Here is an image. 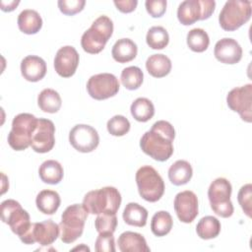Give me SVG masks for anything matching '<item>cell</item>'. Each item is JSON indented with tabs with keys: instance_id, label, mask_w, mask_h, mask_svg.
<instances>
[{
	"instance_id": "cell-1",
	"label": "cell",
	"mask_w": 252,
	"mask_h": 252,
	"mask_svg": "<svg viewBox=\"0 0 252 252\" xmlns=\"http://www.w3.org/2000/svg\"><path fill=\"white\" fill-rule=\"evenodd\" d=\"M175 137L173 126L165 120L153 124L140 140L142 151L158 161L167 160L173 154L172 142Z\"/></svg>"
},
{
	"instance_id": "cell-2",
	"label": "cell",
	"mask_w": 252,
	"mask_h": 252,
	"mask_svg": "<svg viewBox=\"0 0 252 252\" xmlns=\"http://www.w3.org/2000/svg\"><path fill=\"white\" fill-rule=\"evenodd\" d=\"M121 205V195L112 186L102 187L88 192L83 199V206L92 215H116Z\"/></svg>"
},
{
	"instance_id": "cell-3",
	"label": "cell",
	"mask_w": 252,
	"mask_h": 252,
	"mask_svg": "<svg viewBox=\"0 0 252 252\" xmlns=\"http://www.w3.org/2000/svg\"><path fill=\"white\" fill-rule=\"evenodd\" d=\"M113 32V23L107 16H99L82 35L81 45L91 54L99 53Z\"/></svg>"
},
{
	"instance_id": "cell-4",
	"label": "cell",
	"mask_w": 252,
	"mask_h": 252,
	"mask_svg": "<svg viewBox=\"0 0 252 252\" xmlns=\"http://www.w3.org/2000/svg\"><path fill=\"white\" fill-rule=\"evenodd\" d=\"M88 214L83 204H73L65 209L59 223L60 238L64 243H72L83 234Z\"/></svg>"
},
{
	"instance_id": "cell-5",
	"label": "cell",
	"mask_w": 252,
	"mask_h": 252,
	"mask_svg": "<svg viewBox=\"0 0 252 252\" xmlns=\"http://www.w3.org/2000/svg\"><path fill=\"white\" fill-rule=\"evenodd\" d=\"M37 118L31 113H20L12 121V129L8 134V144L15 151H24L32 144V133Z\"/></svg>"
},
{
	"instance_id": "cell-6",
	"label": "cell",
	"mask_w": 252,
	"mask_h": 252,
	"mask_svg": "<svg viewBox=\"0 0 252 252\" xmlns=\"http://www.w3.org/2000/svg\"><path fill=\"white\" fill-rule=\"evenodd\" d=\"M1 219L19 236L21 241L28 235L32 224L29 213L22 208L19 202L13 199H8L1 203Z\"/></svg>"
},
{
	"instance_id": "cell-7",
	"label": "cell",
	"mask_w": 252,
	"mask_h": 252,
	"mask_svg": "<svg viewBox=\"0 0 252 252\" xmlns=\"http://www.w3.org/2000/svg\"><path fill=\"white\" fill-rule=\"evenodd\" d=\"M251 13V1L229 0L219 15L220 26L226 32L236 31L250 20Z\"/></svg>"
},
{
	"instance_id": "cell-8",
	"label": "cell",
	"mask_w": 252,
	"mask_h": 252,
	"mask_svg": "<svg viewBox=\"0 0 252 252\" xmlns=\"http://www.w3.org/2000/svg\"><path fill=\"white\" fill-rule=\"evenodd\" d=\"M136 183L140 196L151 203L158 201L164 193V182L151 165H143L136 172Z\"/></svg>"
},
{
	"instance_id": "cell-9",
	"label": "cell",
	"mask_w": 252,
	"mask_h": 252,
	"mask_svg": "<svg viewBox=\"0 0 252 252\" xmlns=\"http://www.w3.org/2000/svg\"><path fill=\"white\" fill-rule=\"evenodd\" d=\"M232 187L230 182L223 177L215 179L209 189L208 198L212 210L221 218H229L233 214V205L230 201Z\"/></svg>"
},
{
	"instance_id": "cell-10",
	"label": "cell",
	"mask_w": 252,
	"mask_h": 252,
	"mask_svg": "<svg viewBox=\"0 0 252 252\" xmlns=\"http://www.w3.org/2000/svg\"><path fill=\"white\" fill-rule=\"evenodd\" d=\"M215 8L214 0H185L178 6L177 19L182 25L189 26L197 21L209 19Z\"/></svg>"
},
{
	"instance_id": "cell-11",
	"label": "cell",
	"mask_w": 252,
	"mask_h": 252,
	"mask_svg": "<svg viewBox=\"0 0 252 252\" xmlns=\"http://www.w3.org/2000/svg\"><path fill=\"white\" fill-rule=\"evenodd\" d=\"M227 106L237 112L241 119L250 123L252 121V85L247 84L232 89L226 95Z\"/></svg>"
},
{
	"instance_id": "cell-12",
	"label": "cell",
	"mask_w": 252,
	"mask_h": 252,
	"mask_svg": "<svg viewBox=\"0 0 252 252\" xmlns=\"http://www.w3.org/2000/svg\"><path fill=\"white\" fill-rule=\"evenodd\" d=\"M87 91L91 97L96 100L106 99L114 96L118 93L119 82L113 74H96L88 80Z\"/></svg>"
},
{
	"instance_id": "cell-13",
	"label": "cell",
	"mask_w": 252,
	"mask_h": 252,
	"mask_svg": "<svg viewBox=\"0 0 252 252\" xmlns=\"http://www.w3.org/2000/svg\"><path fill=\"white\" fill-rule=\"evenodd\" d=\"M69 142L78 152L91 153L97 148L99 136L94 127L87 124H77L69 133Z\"/></svg>"
},
{
	"instance_id": "cell-14",
	"label": "cell",
	"mask_w": 252,
	"mask_h": 252,
	"mask_svg": "<svg viewBox=\"0 0 252 252\" xmlns=\"http://www.w3.org/2000/svg\"><path fill=\"white\" fill-rule=\"evenodd\" d=\"M54 123L46 118H37L36 127L32 137V149L39 154L48 153L55 145Z\"/></svg>"
},
{
	"instance_id": "cell-15",
	"label": "cell",
	"mask_w": 252,
	"mask_h": 252,
	"mask_svg": "<svg viewBox=\"0 0 252 252\" xmlns=\"http://www.w3.org/2000/svg\"><path fill=\"white\" fill-rule=\"evenodd\" d=\"M59 234V224L54 222L52 220H46L40 222H32L25 244H33L37 242L41 246H48L58 238Z\"/></svg>"
},
{
	"instance_id": "cell-16",
	"label": "cell",
	"mask_w": 252,
	"mask_h": 252,
	"mask_svg": "<svg viewBox=\"0 0 252 252\" xmlns=\"http://www.w3.org/2000/svg\"><path fill=\"white\" fill-rule=\"evenodd\" d=\"M173 206L178 220L182 222L190 223L198 216V198L193 191L185 190L176 194Z\"/></svg>"
},
{
	"instance_id": "cell-17",
	"label": "cell",
	"mask_w": 252,
	"mask_h": 252,
	"mask_svg": "<svg viewBox=\"0 0 252 252\" xmlns=\"http://www.w3.org/2000/svg\"><path fill=\"white\" fill-rule=\"evenodd\" d=\"M79 53L75 47L71 45H66L58 49L54 57V69L56 73L63 77H72L79 65Z\"/></svg>"
},
{
	"instance_id": "cell-18",
	"label": "cell",
	"mask_w": 252,
	"mask_h": 252,
	"mask_svg": "<svg viewBox=\"0 0 252 252\" xmlns=\"http://www.w3.org/2000/svg\"><path fill=\"white\" fill-rule=\"evenodd\" d=\"M217 60L224 64H236L242 58V48L233 38L224 37L220 39L214 48Z\"/></svg>"
},
{
	"instance_id": "cell-19",
	"label": "cell",
	"mask_w": 252,
	"mask_h": 252,
	"mask_svg": "<svg viewBox=\"0 0 252 252\" xmlns=\"http://www.w3.org/2000/svg\"><path fill=\"white\" fill-rule=\"evenodd\" d=\"M45 61L36 55H28L21 62V73L29 82H38L46 74Z\"/></svg>"
},
{
	"instance_id": "cell-20",
	"label": "cell",
	"mask_w": 252,
	"mask_h": 252,
	"mask_svg": "<svg viewBox=\"0 0 252 252\" xmlns=\"http://www.w3.org/2000/svg\"><path fill=\"white\" fill-rule=\"evenodd\" d=\"M121 252H149L150 247L145 237L134 231H125L120 234L117 241Z\"/></svg>"
},
{
	"instance_id": "cell-21",
	"label": "cell",
	"mask_w": 252,
	"mask_h": 252,
	"mask_svg": "<svg viewBox=\"0 0 252 252\" xmlns=\"http://www.w3.org/2000/svg\"><path fill=\"white\" fill-rule=\"evenodd\" d=\"M138 52L137 44L130 38L118 39L112 46L111 55L118 63H127L132 61Z\"/></svg>"
},
{
	"instance_id": "cell-22",
	"label": "cell",
	"mask_w": 252,
	"mask_h": 252,
	"mask_svg": "<svg viewBox=\"0 0 252 252\" xmlns=\"http://www.w3.org/2000/svg\"><path fill=\"white\" fill-rule=\"evenodd\" d=\"M19 30L26 34H34L39 32L42 27V19L40 15L32 9L22 11L18 16Z\"/></svg>"
},
{
	"instance_id": "cell-23",
	"label": "cell",
	"mask_w": 252,
	"mask_h": 252,
	"mask_svg": "<svg viewBox=\"0 0 252 252\" xmlns=\"http://www.w3.org/2000/svg\"><path fill=\"white\" fill-rule=\"evenodd\" d=\"M193 175L191 164L184 159L176 160L168 169V178L173 185L180 186L188 183Z\"/></svg>"
},
{
	"instance_id": "cell-24",
	"label": "cell",
	"mask_w": 252,
	"mask_h": 252,
	"mask_svg": "<svg viewBox=\"0 0 252 252\" xmlns=\"http://www.w3.org/2000/svg\"><path fill=\"white\" fill-rule=\"evenodd\" d=\"M63 167L54 159H47L41 163L38 168V175L41 181L47 184H58L63 178Z\"/></svg>"
},
{
	"instance_id": "cell-25",
	"label": "cell",
	"mask_w": 252,
	"mask_h": 252,
	"mask_svg": "<svg viewBox=\"0 0 252 252\" xmlns=\"http://www.w3.org/2000/svg\"><path fill=\"white\" fill-rule=\"evenodd\" d=\"M35 204L39 212L44 215H53L61 204L59 194L54 190H42L35 199Z\"/></svg>"
},
{
	"instance_id": "cell-26",
	"label": "cell",
	"mask_w": 252,
	"mask_h": 252,
	"mask_svg": "<svg viewBox=\"0 0 252 252\" xmlns=\"http://www.w3.org/2000/svg\"><path fill=\"white\" fill-rule=\"evenodd\" d=\"M171 61L164 54H153L146 61L148 73L155 78H162L169 74Z\"/></svg>"
},
{
	"instance_id": "cell-27",
	"label": "cell",
	"mask_w": 252,
	"mask_h": 252,
	"mask_svg": "<svg viewBox=\"0 0 252 252\" xmlns=\"http://www.w3.org/2000/svg\"><path fill=\"white\" fill-rule=\"evenodd\" d=\"M122 217L127 224L143 227L147 223L148 211L138 203L131 202L126 205Z\"/></svg>"
},
{
	"instance_id": "cell-28",
	"label": "cell",
	"mask_w": 252,
	"mask_h": 252,
	"mask_svg": "<svg viewBox=\"0 0 252 252\" xmlns=\"http://www.w3.org/2000/svg\"><path fill=\"white\" fill-rule=\"evenodd\" d=\"M37 104L43 112L56 113L62 104L60 94L53 89L42 90L37 96Z\"/></svg>"
},
{
	"instance_id": "cell-29",
	"label": "cell",
	"mask_w": 252,
	"mask_h": 252,
	"mask_svg": "<svg viewBox=\"0 0 252 252\" xmlns=\"http://www.w3.org/2000/svg\"><path fill=\"white\" fill-rule=\"evenodd\" d=\"M130 110L134 119L139 122H147L152 119L155 114V106L147 97L136 98L132 102Z\"/></svg>"
},
{
	"instance_id": "cell-30",
	"label": "cell",
	"mask_w": 252,
	"mask_h": 252,
	"mask_svg": "<svg viewBox=\"0 0 252 252\" xmlns=\"http://www.w3.org/2000/svg\"><path fill=\"white\" fill-rule=\"evenodd\" d=\"M220 222L213 216L202 218L196 225V232L202 239L208 240L217 237L220 232Z\"/></svg>"
},
{
	"instance_id": "cell-31",
	"label": "cell",
	"mask_w": 252,
	"mask_h": 252,
	"mask_svg": "<svg viewBox=\"0 0 252 252\" xmlns=\"http://www.w3.org/2000/svg\"><path fill=\"white\" fill-rule=\"evenodd\" d=\"M172 225L173 220L171 215L166 211H158L152 218L151 230L156 236L161 237L169 233Z\"/></svg>"
},
{
	"instance_id": "cell-32",
	"label": "cell",
	"mask_w": 252,
	"mask_h": 252,
	"mask_svg": "<svg viewBox=\"0 0 252 252\" xmlns=\"http://www.w3.org/2000/svg\"><path fill=\"white\" fill-rule=\"evenodd\" d=\"M187 45L194 52H203L205 51L209 44L210 38L208 33L203 29H192L187 33Z\"/></svg>"
},
{
	"instance_id": "cell-33",
	"label": "cell",
	"mask_w": 252,
	"mask_h": 252,
	"mask_svg": "<svg viewBox=\"0 0 252 252\" xmlns=\"http://www.w3.org/2000/svg\"><path fill=\"white\" fill-rule=\"evenodd\" d=\"M120 79L122 85L127 90L134 91L141 87L144 80V74L139 67L129 66L123 69V71L121 72Z\"/></svg>"
},
{
	"instance_id": "cell-34",
	"label": "cell",
	"mask_w": 252,
	"mask_h": 252,
	"mask_svg": "<svg viewBox=\"0 0 252 252\" xmlns=\"http://www.w3.org/2000/svg\"><path fill=\"white\" fill-rule=\"evenodd\" d=\"M146 41L152 49H163L168 44L169 35L164 28L155 26L148 31Z\"/></svg>"
},
{
	"instance_id": "cell-35",
	"label": "cell",
	"mask_w": 252,
	"mask_h": 252,
	"mask_svg": "<svg viewBox=\"0 0 252 252\" xmlns=\"http://www.w3.org/2000/svg\"><path fill=\"white\" fill-rule=\"evenodd\" d=\"M130 122L123 115H115L107 121L106 127L110 135L121 137L127 134L130 130Z\"/></svg>"
},
{
	"instance_id": "cell-36",
	"label": "cell",
	"mask_w": 252,
	"mask_h": 252,
	"mask_svg": "<svg viewBox=\"0 0 252 252\" xmlns=\"http://www.w3.org/2000/svg\"><path fill=\"white\" fill-rule=\"evenodd\" d=\"M94 226L98 233H113L117 226L116 215H97L94 220Z\"/></svg>"
},
{
	"instance_id": "cell-37",
	"label": "cell",
	"mask_w": 252,
	"mask_h": 252,
	"mask_svg": "<svg viewBox=\"0 0 252 252\" xmlns=\"http://www.w3.org/2000/svg\"><path fill=\"white\" fill-rule=\"evenodd\" d=\"M238 203L248 218H251L252 206V185L250 183L243 185L237 194Z\"/></svg>"
},
{
	"instance_id": "cell-38",
	"label": "cell",
	"mask_w": 252,
	"mask_h": 252,
	"mask_svg": "<svg viewBox=\"0 0 252 252\" xmlns=\"http://www.w3.org/2000/svg\"><path fill=\"white\" fill-rule=\"evenodd\" d=\"M58 8L64 15L73 16L81 12L86 4L85 0H59Z\"/></svg>"
},
{
	"instance_id": "cell-39",
	"label": "cell",
	"mask_w": 252,
	"mask_h": 252,
	"mask_svg": "<svg viewBox=\"0 0 252 252\" xmlns=\"http://www.w3.org/2000/svg\"><path fill=\"white\" fill-rule=\"evenodd\" d=\"M94 248L97 252H115L113 233H98Z\"/></svg>"
},
{
	"instance_id": "cell-40",
	"label": "cell",
	"mask_w": 252,
	"mask_h": 252,
	"mask_svg": "<svg viewBox=\"0 0 252 252\" xmlns=\"http://www.w3.org/2000/svg\"><path fill=\"white\" fill-rule=\"evenodd\" d=\"M166 4L165 0H147L145 2L146 10L153 18L161 17L165 13Z\"/></svg>"
},
{
	"instance_id": "cell-41",
	"label": "cell",
	"mask_w": 252,
	"mask_h": 252,
	"mask_svg": "<svg viewBox=\"0 0 252 252\" xmlns=\"http://www.w3.org/2000/svg\"><path fill=\"white\" fill-rule=\"evenodd\" d=\"M113 3L116 6V8L122 13H131L136 9L138 5L137 0H124V1L115 0Z\"/></svg>"
},
{
	"instance_id": "cell-42",
	"label": "cell",
	"mask_w": 252,
	"mask_h": 252,
	"mask_svg": "<svg viewBox=\"0 0 252 252\" xmlns=\"http://www.w3.org/2000/svg\"><path fill=\"white\" fill-rule=\"evenodd\" d=\"M19 3V1H1V10L4 12H11L18 6Z\"/></svg>"
}]
</instances>
